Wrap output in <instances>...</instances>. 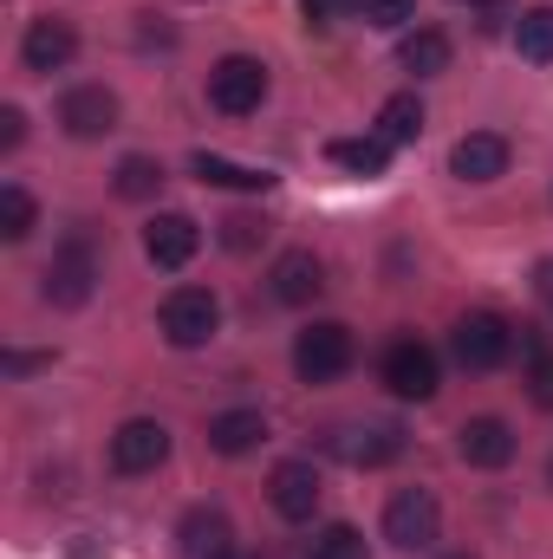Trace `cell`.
Returning a JSON list of instances; mask_svg holds the SVG:
<instances>
[{
	"label": "cell",
	"instance_id": "4dcf8cb0",
	"mask_svg": "<svg viewBox=\"0 0 553 559\" xmlns=\"http://www.w3.org/2000/svg\"><path fill=\"white\" fill-rule=\"evenodd\" d=\"M20 138H26V118L7 105V111H0V150H20Z\"/></svg>",
	"mask_w": 553,
	"mask_h": 559
},
{
	"label": "cell",
	"instance_id": "9a60e30c",
	"mask_svg": "<svg viewBox=\"0 0 553 559\" xmlns=\"http://www.w3.org/2000/svg\"><path fill=\"white\" fill-rule=\"evenodd\" d=\"M449 169H456L462 182H495V176L508 169V143L495 138V131H469V138L449 150Z\"/></svg>",
	"mask_w": 553,
	"mask_h": 559
},
{
	"label": "cell",
	"instance_id": "1f68e13d",
	"mask_svg": "<svg viewBox=\"0 0 553 559\" xmlns=\"http://www.w3.org/2000/svg\"><path fill=\"white\" fill-rule=\"evenodd\" d=\"M215 559H248V554H242V547H228V554H215Z\"/></svg>",
	"mask_w": 553,
	"mask_h": 559
},
{
	"label": "cell",
	"instance_id": "44dd1931",
	"mask_svg": "<svg viewBox=\"0 0 553 559\" xmlns=\"http://www.w3.org/2000/svg\"><path fill=\"white\" fill-rule=\"evenodd\" d=\"M398 66H404V72H416V79H436V72L449 66V39L423 26V33H411V39L398 46Z\"/></svg>",
	"mask_w": 553,
	"mask_h": 559
},
{
	"label": "cell",
	"instance_id": "30bf717a",
	"mask_svg": "<svg viewBox=\"0 0 553 559\" xmlns=\"http://www.w3.org/2000/svg\"><path fill=\"white\" fill-rule=\"evenodd\" d=\"M59 124L85 143L105 138V131H118V98H111L105 85H72V92L59 98Z\"/></svg>",
	"mask_w": 553,
	"mask_h": 559
},
{
	"label": "cell",
	"instance_id": "d4e9b609",
	"mask_svg": "<svg viewBox=\"0 0 553 559\" xmlns=\"http://www.w3.org/2000/svg\"><path fill=\"white\" fill-rule=\"evenodd\" d=\"M156 182H163V169H156L150 156H125V163H118V195H125V202L156 195Z\"/></svg>",
	"mask_w": 553,
	"mask_h": 559
},
{
	"label": "cell",
	"instance_id": "7402d4cb",
	"mask_svg": "<svg viewBox=\"0 0 553 559\" xmlns=\"http://www.w3.org/2000/svg\"><path fill=\"white\" fill-rule=\"evenodd\" d=\"M378 138L385 143H416L423 138V105H416V92L385 98V111H378Z\"/></svg>",
	"mask_w": 553,
	"mask_h": 559
},
{
	"label": "cell",
	"instance_id": "836d02e7",
	"mask_svg": "<svg viewBox=\"0 0 553 559\" xmlns=\"http://www.w3.org/2000/svg\"><path fill=\"white\" fill-rule=\"evenodd\" d=\"M456 559H469V554H456Z\"/></svg>",
	"mask_w": 553,
	"mask_h": 559
},
{
	"label": "cell",
	"instance_id": "5bb4252c",
	"mask_svg": "<svg viewBox=\"0 0 553 559\" xmlns=\"http://www.w3.org/2000/svg\"><path fill=\"white\" fill-rule=\"evenodd\" d=\"M72 52H79V33L66 20H33L26 39H20L26 72H59V66H72Z\"/></svg>",
	"mask_w": 553,
	"mask_h": 559
},
{
	"label": "cell",
	"instance_id": "7c38bea8",
	"mask_svg": "<svg viewBox=\"0 0 553 559\" xmlns=\"http://www.w3.org/2000/svg\"><path fill=\"white\" fill-rule=\"evenodd\" d=\"M196 248H202V228L189 222V215H156L150 228H143V254L156 261V267H189L196 261Z\"/></svg>",
	"mask_w": 553,
	"mask_h": 559
},
{
	"label": "cell",
	"instance_id": "4316f807",
	"mask_svg": "<svg viewBox=\"0 0 553 559\" xmlns=\"http://www.w3.org/2000/svg\"><path fill=\"white\" fill-rule=\"evenodd\" d=\"M261 235H268V222H261V215H228V222H222V241H228L235 254H248Z\"/></svg>",
	"mask_w": 553,
	"mask_h": 559
},
{
	"label": "cell",
	"instance_id": "484cf974",
	"mask_svg": "<svg viewBox=\"0 0 553 559\" xmlns=\"http://www.w3.org/2000/svg\"><path fill=\"white\" fill-rule=\"evenodd\" d=\"M306 559H365V534L358 527H326V534H313Z\"/></svg>",
	"mask_w": 553,
	"mask_h": 559
},
{
	"label": "cell",
	"instance_id": "4fadbf2b",
	"mask_svg": "<svg viewBox=\"0 0 553 559\" xmlns=\"http://www.w3.org/2000/svg\"><path fill=\"white\" fill-rule=\"evenodd\" d=\"M268 501H274L280 521H313V508H319V475H313V462H280L274 475H268Z\"/></svg>",
	"mask_w": 553,
	"mask_h": 559
},
{
	"label": "cell",
	"instance_id": "cb8c5ba5",
	"mask_svg": "<svg viewBox=\"0 0 553 559\" xmlns=\"http://www.w3.org/2000/svg\"><path fill=\"white\" fill-rule=\"evenodd\" d=\"M0 235H7V241H26V235H33V195L13 189V182L0 189Z\"/></svg>",
	"mask_w": 553,
	"mask_h": 559
},
{
	"label": "cell",
	"instance_id": "6da1fadb",
	"mask_svg": "<svg viewBox=\"0 0 553 559\" xmlns=\"http://www.w3.org/2000/svg\"><path fill=\"white\" fill-rule=\"evenodd\" d=\"M261 98H268V66H261V59L228 52V59L209 72V105H215L222 118H248V111H261Z\"/></svg>",
	"mask_w": 553,
	"mask_h": 559
},
{
	"label": "cell",
	"instance_id": "5b68a950",
	"mask_svg": "<svg viewBox=\"0 0 553 559\" xmlns=\"http://www.w3.org/2000/svg\"><path fill=\"white\" fill-rule=\"evenodd\" d=\"M436 527H443V508H436L430 488H404V495H391V508H385V540H391V547L423 554V547L436 540Z\"/></svg>",
	"mask_w": 553,
	"mask_h": 559
},
{
	"label": "cell",
	"instance_id": "52a82bcc",
	"mask_svg": "<svg viewBox=\"0 0 553 559\" xmlns=\"http://www.w3.org/2000/svg\"><path fill=\"white\" fill-rule=\"evenodd\" d=\"M339 462H352V468H385L398 449H404V429L398 423H345V429H332V442H326Z\"/></svg>",
	"mask_w": 553,
	"mask_h": 559
},
{
	"label": "cell",
	"instance_id": "ffe728a7",
	"mask_svg": "<svg viewBox=\"0 0 553 559\" xmlns=\"http://www.w3.org/2000/svg\"><path fill=\"white\" fill-rule=\"evenodd\" d=\"M339 169H352V176H385V163H391V143L385 138H339L326 150Z\"/></svg>",
	"mask_w": 553,
	"mask_h": 559
},
{
	"label": "cell",
	"instance_id": "7a4b0ae2",
	"mask_svg": "<svg viewBox=\"0 0 553 559\" xmlns=\"http://www.w3.org/2000/svg\"><path fill=\"white\" fill-rule=\"evenodd\" d=\"M215 325H222V306H215V293H209V286H176V293L163 299V338H169L176 352L209 345V338H215Z\"/></svg>",
	"mask_w": 553,
	"mask_h": 559
},
{
	"label": "cell",
	"instance_id": "ac0fdd59",
	"mask_svg": "<svg viewBox=\"0 0 553 559\" xmlns=\"http://www.w3.org/2000/svg\"><path fill=\"white\" fill-rule=\"evenodd\" d=\"M261 436H268L261 411H222V417H209V449L215 455H248Z\"/></svg>",
	"mask_w": 553,
	"mask_h": 559
},
{
	"label": "cell",
	"instance_id": "8fae6325",
	"mask_svg": "<svg viewBox=\"0 0 553 559\" xmlns=\"http://www.w3.org/2000/svg\"><path fill=\"white\" fill-rule=\"evenodd\" d=\"M456 449H462L469 468H508L515 462V429L502 417H469L456 429Z\"/></svg>",
	"mask_w": 553,
	"mask_h": 559
},
{
	"label": "cell",
	"instance_id": "9c48e42d",
	"mask_svg": "<svg viewBox=\"0 0 553 559\" xmlns=\"http://www.w3.org/2000/svg\"><path fill=\"white\" fill-rule=\"evenodd\" d=\"M385 384H391L398 397H411V404L436 397V352L416 345V338H398V345L385 352Z\"/></svg>",
	"mask_w": 553,
	"mask_h": 559
},
{
	"label": "cell",
	"instance_id": "ba28073f",
	"mask_svg": "<svg viewBox=\"0 0 553 559\" xmlns=\"http://www.w3.org/2000/svg\"><path fill=\"white\" fill-rule=\"evenodd\" d=\"M163 455H169V429L156 417H131L111 436V468H118V475H150Z\"/></svg>",
	"mask_w": 553,
	"mask_h": 559
},
{
	"label": "cell",
	"instance_id": "f1b7e54d",
	"mask_svg": "<svg viewBox=\"0 0 553 559\" xmlns=\"http://www.w3.org/2000/svg\"><path fill=\"white\" fill-rule=\"evenodd\" d=\"M528 397L553 411V352H534V365H528Z\"/></svg>",
	"mask_w": 553,
	"mask_h": 559
},
{
	"label": "cell",
	"instance_id": "e0dca14e",
	"mask_svg": "<svg viewBox=\"0 0 553 559\" xmlns=\"http://www.w3.org/2000/svg\"><path fill=\"white\" fill-rule=\"evenodd\" d=\"M319 286H326V267H319L306 248H293V254H280L274 261V299L280 306H306Z\"/></svg>",
	"mask_w": 553,
	"mask_h": 559
},
{
	"label": "cell",
	"instance_id": "8992f818",
	"mask_svg": "<svg viewBox=\"0 0 553 559\" xmlns=\"http://www.w3.org/2000/svg\"><path fill=\"white\" fill-rule=\"evenodd\" d=\"M92 280H98V254H92V235H72L52 267H46V299L52 306H85L92 299Z\"/></svg>",
	"mask_w": 553,
	"mask_h": 559
},
{
	"label": "cell",
	"instance_id": "f546056e",
	"mask_svg": "<svg viewBox=\"0 0 553 559\" xmlns=\"http://www.w3.org/2000/svg\"><path fill=\"white\" fill-rule=\"evenodd\" d=\"M299 13H306V26H332V20L358 13V0H299Z\"/></svg>",
	"mask_w": 553,
	"mask_h": 559
},
{
	"label": "cell",
	"instance_id": "603a6c76",
	"mask_svg": "<svg viewBox=\"0 0 553 559\" xmlns=\"http://www.w3.org/2000/svg\"><path fill=\"white\" fill-rule=\"evenodd\" d=\"M515 46H521V59L553 66V7H528V13L515 20Z\"/></svg>",
	"mask_w": 553,
	"mask_h": 559
},
{
	"label": "cell",
	"instance_id": "83f0119b",
	"mask_svg": "<svg viewBox=\"0 0 553 559\" xmlns=\"http://www.w3.org/2000/svg\"><path fill=\"white\" fill-rule=\"evenodd\" d=\"M358 13H365V26H404L416 0H358Z\"/></svg>",
	"mask_w": 553,
	"mask_h": 559
},
{
	"label": "cell",
	"instance_id": "d6a6232c",
	"mask_svg": "<svg viewBox=\"0 0 553 559\" xmlns=\"http://www.w3.org/2000/svg\"><path fill=\"white\" fill-rule=\"evenodd\" d=\"M548 481H553V462H548Z\"/></svg>",
	"mask_w": 553,
	"mask_h": 559
},
{
	"label": "cell",
	"instance_id": "277c9868",
	"mask_svg": "<svg viewBox=\"0 0 553 559\" xmlns=\"http://www.w3.org/2000/svg\"><path fill=\"white\" fill-rule=\"evenodd\" d=\"M456 365L462 371H495L508 352H515V325L508 319H495V312H469V319H456Z\"/></svg>",
	"mask_w": 553,
	"mask_h": 559
},
{
	"label": "cell",
	"instance_id": "d6986e66",
	"mask_svg": "<svg viewBox=\"0 0 553 559\" xmlns=\"http://www.w3.org/2000/svg\"><path fill=\"white\" fill-rule=\"evenodd\" d=\"M189 169H196L202 182H215V189H274L268 169H248V163H228V156H209V150H196Z\"/></svg>",
	"mask_w": 553,
	"mask_h": 559
},
{
	"label": "cell",
	"instance_id": "3957f363",
	"mask_svg": "<svg viewBox=\"0 0 553 559\" xmlns=\"http://www.w3.org/2000/svg\"><path fill=\"white\" fill-rule=\"evenodd\" d=\"M345 365H352V332L339 319H319L293 338V371L306 384H332V378H345Z\"/></svg>",
	"mask_w": 553,
	"mask_h": 559
},
{
	"label": "cell",
	"instance_id": "2e32d148",
	"mask_svg": "<svg viewBox=\"0 0 553 559\" xmlns=\"http://www.w3.org/2000/svg\"><path fill=\"white\" fill-rule=\"evenodd\" d=\"M235 547V527H228V514L222 508H189L183 514V554L189 559H215Z\"/></svg>",
	"mask_w": 553,
	"mask_h": 559
}]
</instances>
